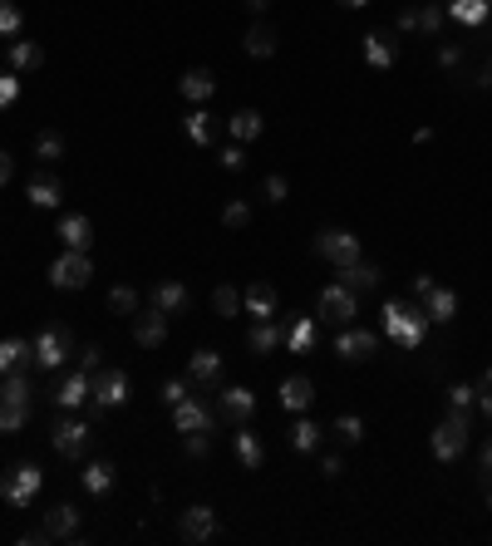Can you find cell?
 <instances>
[{
  "label": "cell",
  "instance_id": "52",
  "mask_svg": "<svg viewBox=\"0 0 492 546\" xmlns=\"http://www.w3.org/2000/svg\"><path fill=\"white\" fill-rule=\"evenodd\" d=\"M222 167H226V173H242V167H246V153H242V143H232V148H222Z\"/></svg>",
  "mask_w": 492,
  "mask_h": 546
},
{
  "label": "cell",
  "instance_id": "16",
  "mask_svg": "<svg viewBox=\"0 0 492 546\" xmlns=\"http://www.w3.org/2000/svg\"><path fill=\"white\" fill-rule=\"evenodd\" d=\"M59 241H65V251H89V241H94V222H89L84 212L59 217Z\"/></svg>",
  "mask_w": 492,
  "mask_h": 546
},
{
  "label": "cell",
  "instance_id": "9",
  "mask_svg": "<svg viewBox=\"0 0 492 546\" xmlns=\"http://www.w3.org/2000/svg\"><path fill=\"white\" fill-rule=\"evenodd\" d=\"M320 315H326L330 325H350L355 315H359V296H355L350 286H340V281H335V286L320 290Z\"/></svg>",
  "mask_w": 492,
  "mask_h": 546
},
{
  "label": "cell",
  "instance_id": "46",
  "mask_svg": "<svg viewBox=\"0 0 492 546\" xmlns=\"http://www.w3.org/2000/svg\"><path fill=\"white\" fill-rule=\"evenodd\" d=\"M443 15H448L443 5H418V30H424V35H443Z\"/></svg>",
  "mask_w": 492,
  "mask_h": 546
},
{
  "label": "cell",
  "instance_id": "18",
  "mask_svg": "<svg viewBox=\"0 0 492 546\" xmlns=\"http://www.w3.org/2000/svg\"><path fill=\"white\" fill-rule=\"evenodd\" d=\"M242 310L251 315V320H271L276 315V286L271 281H256L242 290Z\"/></svg>",
  "mask_w": 492,
  "mask_h": 546
},
{
  "label": "cell",
  "instance_id": "3",
  "mask_svg": "<svg viewBox=\"0 0 492 546\" xmlns=\"http://www.w3.org/2000/svg\"><path fill=\"white\" fill-rule=\"evenodd\" d=\"M467 429H473V414H453V409H448V419H443L434 429V439H428L438 463H458L463 448H467Z\"/></svg>",
  "mask_w": 492,
  "mask_h": 546
},
{
  "label": "cell",
  "instance_id": "61",
  "mask_svg": "<svg viewBox=\"0 0 492 546\" xmlns=\"http://www.w3.org/2000/svg\"><path fill=\"white\" fill-rule=\"evenodd\" d=\"M246 10H256V15H261V10H271V0H246Z\"/></svg>",
  "mask_w": 492,
  "mask_h": 546
},
{
  "label": "cell",
  "instance_id": "7",
  "mask_svg": "<svg viewBox=\"0 0 492 546\" xmlns=\"http://www.w3.org/2000/svg\"><path fill=\"white\" fill-rule=\"evenodd\" d=\"M89 281H94L89 251H65V257H55V266H50V286L55 290H84Z\"/></svg>",
  "mask_w": 492,
  "mask_h": 546
},
{
  "label": "cell",
  "instance_id": "43",
  "mask_svg": "<svg viewBox=\"0 0 492 546\" xmlns=\"http://www.w3.org/2000/svg\"><path fill=\"white\" fill-rule=\"evenodd\" d=\"M20 25H25V15H20V5H10V0H0V40H15Z\"/></svg>",
  "mask_w": 492,
  "mask_h": 546
},
{
  "label": "cell",
  "instance_id": "6",
  "mask_svg": "<svg viewBox=\"0 0 492 546\" xmlns=\"http://www.w3.org/2000/svg\"><path fill=\"white\" fill-rule=\"evenodd\" d=\"M316 251L326 257L330 266H355V261H365V251H359V237L355 232H345V227H326V232L316 237Z\"/></svg>",
  "mask_w": 492,
  "mask_h": 546
},
{
  "label": "cell",
  "instance_id": "2",
  "mask_svg": "<svg viewBox=\"0 0 492 546\" xmlns=\"http://www.w3.org/2000/svg\"><path fill=\"white\" fill-rule=\"evenodd\" d=\"M428 330V315L424 306H409V300H384V335L404 349H418Z\"/></svg>",
  "mask_w": 492,
  "mask_h": 546
},
{
  "label": "cell",
  "instance_id": "60",
  "mask_svg": "<svg viewBox=\"0 0 492 546\" xmlns=\"http://www.w3.org/2000/svg\"><path fill=\"white\" fill-rule=\"evenodd\" d=\"M10 173H15V163H10V153H0V182H10Z\"/></svg>",
  "mask_w": 492,
  "mask_h": 546
},
{
  "label": "cell",
  "instance_id": "31",
  "mask_svg": "<svg viewBox=\"0 0 492 546\" xmlns=\"http://www.w3.org/2000/svg\"><path fill=\"white\" fill-rule=\"evenodd\" d=\"M448 15L458 20V25H483L492 15V0H448Z\"/></svg>",
  "mask_w": 492,
  "mask_h": 546
},
{
  "label": "cell",
  "instance_id": "40",
  "mask_svg": "<svg viewBox=\"0 0 492 546\" xmlns=\"http://www.w3.org/2000/svg\"><path fill=\"white\" fill-rule=\"evenodd\" d=\"M35 157H40V163H59V157H65V138H59L55 128H45L40 138H35Z\"/></svg>",
  "mask_w": 492,
  "mask_h": 546
},
{
  "label": "cell",
  "instance_id": "64",
  "mask_svg": "<svg viewBox=\"0 0 492 546\" xmlns=\"http://www.w3.org/2000/svg\"><path fill=\"white\" fill-rule=\"evenodd\" d=\"M487 512H492V488H487Z\"/></svg>",
  "mask_w": 492,
  "mask_h": 546
},
{
  "label": "cell",
  "instance_id": "8",
  "mask_svg": "<svg viewBox=\"0 0 492 546\" xmlns=\"http://www.w3.org/2000/svg\"><path fill=\"white\" fill-rule=\"evenodd\" d=\"M40 482H45L40 468H35V463H20L15 472H5V478H0V497H5L10 507H30L35 492H40Z\"/></svg>",
  "mask_w": 492,
  "mask_h": 546
},
{
  "label": "cell",
  "instance_id": "25",
  "mask_svg": "<svg viewBox=\"0 0 492 546\" xmlns=\"http://www.w3.org/2000/svg\"><path fill=\"white\" fill-rule=\"evenodd\" d=\"M424 315H428V320H438V325H448L453 315H458V296H453L448 286H434L424 296Z\"/></svg>",
  "mask_w": 492,
  "mask_h": 546
},
{
  "label": "cell",
  "instance_id": "35",
  "mask_svg": "<svg viewBox=\"0 0 492 546\" xmlns=\"http://www.w3.org/2000/svg\"><path fill=\"white\" fill-rule=\"evenodd\" d=\"M187 138L197 143V148H207L212 138H217V124H212L207 108H197V114H187Z\"/></svg>",
  "mask_w": 492,
  "mask_h": 546
},
{
  "label": "cell",
  "instance_id": "36",
  "mask_svg": "<svg viewBox=\"0 0 492 546\" xmlns=\"http://www.w3.org/2000/svg\"><path fill=\"white\" fill-rule=\"evenodd\" d=\"M310 345H316V320H306V315H301V320L286 330V349H291V355H306Z\"/></svg>",
  "mask_w": 492,
  "mask_h": 546
},
{
  "label": "cell",
  "instance_id": "13",
  "mask_svg": "<svg viewBox=\"0 0 492 546\" xmlns=\"http://www.w3.org/2000/svg\"><path fill=\"white\" fill-rule=\"evenodd\" d=\"M276 399H281L286 414H306V409L316 404V384H310L306 374H291V379H281V394Z\"/></svg>",
  "mask_w": 492,
  "mask_h": 546
},
{
  "label": "cell",
  "instance_id": "30",
  "mask_svg": "<svg viewBox=\"0 0 492 546\" xmlns=\"http://www.w3.org/2000/svg\"><path fill=\"white\" fill-rule=\"evenodd\" d=\"M84 488H89L94 497H104V492H109L114 488V463H109V458H89V468H84Z\"/></svg>",
  "mask_w": 492,
  "mask_h": 546
},
{
  "label": "cell",
  "instance_id": "41",
  "mask_svg": "<svg viewBox=\"0 0 492 546\" xmlns=\"http://www.w3.org/2000/svg\"><path fill=\"white\" fill-rule=\"evenodd\" d=\"M25 419H30L25 404H10V399H0V433H20V429H25Z\"/></svg>",
  "mask_w": 492,
  "mask_h": 546
},
{
  "label": "cell",
  "instance_id": "5",
  "mask_svg": "<svg viewBox=\"0 0 492 546\" xmlns=\"http://www.w3.org/2000/svg\"><path fill=\"white\" fill-rule=\"evenodd\" d=\"M50 443H55L59 458H84V453H89V443H94L89 419H55L50 423Z\"/></svg>",
  "mask_w": 492,
  "mask_h": 546
},
{
  "label": "cell",
  "instance_id": "21",
  "mask_svg": "<svg viewBox=\"0 0 492 546\" xmlns=\"http://www.w3.org/2000/svg\"><path fill=\"white\" fill-rule=\"evenodd\" d=\"M153 306H158L163 315H183L192 306V290L183 281H163V286H153Z\"/></svg>",
  "mask_w": 492,
  "mask_h": 546
},
{
  "label": "cell",
  "instance_id": "10",
  "mask_svg": "<svg viewBox=\"0 0 492 546\" xmlns=\"http://www.w3.org/2000/svg\"><path fill=\"white\" fill-rule=\"evenodd\" d=\"M217 531H222V527H217V512H212V507H187V512L177 517V537L192 541V546L212 541Z\"/></svg>",
  "mask_w": 492,
  "mask_h": 546
},
{
  "label": "cell",
  "instance_id": "33",
  "mask_svg": "<svg viewBox=\"0 0 492 546\" xmlns=\"http://www.w3.org/2000/svg\"><path fill=\"white\" fill-rule=\"evenodd\" d=\"M365 59H369V65H375V69H394V40H389V35H365Z\"/></svg>",
  "mask_w": 492,
  "mask_h": 546
},
{
  "label": "cell",
  "instance_id": "55",
  "mask_svg": "<svg viewBox=\"0 0 492 546\" xmlns=\"http://www.w3.org/2000/svg\"><path fill=\"white\" fill-rule=\"evenodd\" d=\"M320 472H326V478H340V472H345V458H340V453H326V458H320Z\"/></svg>",
  "mask_w": 492,
  "mask_h": 546
},
{
  "label": "cell",
  "instance_id": "58",
  "mask_svg": "<svg viewBox=\"0 0 492 546\" xmlns=\"http://www.w3.org/2000/svg\"><path fill=\"white\" fill-rule=\"evenodd\" d=\"M477 468H483V472H487V478H492V439L483 443V458H477Z\"/></svg>",
  "mask_w": 492,
  "mask_h": 546
},
{
  "label": "cell",
  "instance_id": "29",
  "mask_svg": "<svg viewBox=\"0 0 492 546\" xmlns=\"http://www.w3.org/2000/svg\"><path fill=\"white\" fill-rule=\"evenodd\" d=\"M242 45H246L251 59H271L276 55V30L266 25V20H256V25H246V40Z\"/></svg>",
  "mask_w": 492,
  "mask_h": 546
},
{
  "label": "cell",
  "instance_id": "63",
  "mask_svg": "<svg viewBox=\"0 0 492 546\" xmlns=\"http://www.w3.org/2000/svg\"><path fill=\"white\" fill-rule=\"evenodd\" d=\"M340 5H350V10H359V5H369V0H340Z\"/></svg>",
  "mask_w": 492,
  "mask_h": 546
},
{
  "label": "cell",
  "instance_id": "19",
  "mask_svg": "<svg viewBox=\"0 0 492 546\" xmlns=\"http://www.w3.org/2000/svg\"><path fill=\"white\" fill-rule=\"evenodd\" d=\"M281 345H286V330H281V325L251 320V330H246V349H251V355H271V349H281Z\"/></svg>",
  "mask_w": 492,
  "mask_h": 546
},
{
  "label": "cell",
  "instance_id": "14",
  "mask_svg": "<svg viewBox=\"0 0 492 546\" xmlns=\"http://www.w3.org/2000/svg\"><path fill=\"white\" fill-rule=\"evenodd\" d=\"M375 345H379L375 330H355V325H345L340 339H335V355H340V359H369V355H375Z\"/></svg>",
  "mask_w": 492,
  "mask_h": 546
},
{
  "label": "cell",
  "instance_id": "44",
  "mask_svg": "<svg viewBox=\"0 0 492 546\" xmlns=\"http://www.w3.org/2000/svg\"><path fill=\"white\" fill-rule=\"evenodd\" d=\"M109 310H114V315H134V310H138V290H134V286H114V290H109Z\"/></svg>",
  "mask_w": 492,
  "mask_h": 546
},
{
  "label": "cell",
  "instance_id": "59",
  "mask_svg": "<svg viewBox=\"0 0 492 546\" xmlns=\"http://www.w3.org/2000/svg\"><path fill=\"white\" fill-rule=\"evenodd\" d=\"M477 409H483V414L492 419V389H477Z\"/></svg>",
  "mask_w": 492,
  "mask_h": 546
},
{
  "label": "cell",
  "instance_id": "48",
  "mask_svg": "<svg viewBox=\"0 0 492 546\" xmlns=\"http://www.w3.org/2000/svg\"><path fill=\"white\" fill-rule=\"evenodd\" d=\"M187 394H192L187 374H183V379H167V384H163V404H167V409H173V404H183Z\"/></svg>",
  "mask_w": 492,
  "mask_h": 546
},
{
  "label": "cell",
  "instance_id": "17",
  "mask_svg": "<svg viewBox=\"0 0 492 546\" xmlns=\"http://www.w3.org/2000/svg\"><path fill=\"white\" fill-rule=\"evenodd\" d=\"M173 423L177 433H197V429H217V419L207 414V404H197V399H183V404H173Z\"/></svg>",
  "mask_w": 492,
  "mask_h": 546
},
{
  "label": "cell",
  "instance_id": "50",
  "mask_svg": "<svg viewBox=\"0 0 492 546\" xmlns=\"http://www.w3.org/2000/svg\"><path fill=\"white\" fill-rule=\"evenodd\" d=\"M286 197H291V182H286L281 173H271V177H266V202H276V207H281Z\"/></svg>",
  "mask_w": 492,
  "mask_h": 546
},
{
  "label": "cell",
  "instance_id": "37",
  "mask_svg": "<svg viewBox=\"0 0 492 546\" xmlns=\"http://www.w3.org/2000/svg\"><path fill=\"white\" fill-rule=\"evenodd\" d=\"M320 433H326V429H320V423L301 419V423H296V429H291V448H296V453H316V448H320Z\"/></svg>",
  "mask_w": 492,
  "mask_h": 546
},
{
  "label": "cell",
  "instance_id": "1",
  "mask_svg": "<svg viewBox=\"0 0 492 546\" xmlns=\"http://www.w3.org/2000/svg\"><path fill=\"white\" fill-rule=\"evenodd\" d=\"M128 394H134V384H128L124 369H94L89 374V419L104 423L114 409L128 404Z\"/></svg>",
  "mask_w": 492,
  "mask_h": 546
},
{
  "label": "cell",
  "instance_id": "22",
  "mask_svg": "<svg viewBox=\"0 0 492 546\" xmlns=\"http://www.w3.org/2000/svg\"><path fill=\"white\" fill-rule=\"evenodd\" d=\"M222 419L226 423H246L251 414H256V394H251V389H222Z\"/></svg>",
  "mask_w": 492,
  "mask_h": 546
},
{
  "label": "cell",
  "instance_id": "24",
  "mask_svg": "<svg viewBox=\"0 0 492 546\" xmlns=\"http://www.w3.org/2000/svg\"><path fill=\"white\" fill-rule=\"evenodd\" d=\"M340 286H350L355 296H369V290H379V266L375 261H355L340 271Z\"/></svg>",
  "mask_w": 492,
  "mask_h": 546
},
{
  "label": "cell",
  "instance_id": "57",
  "mask_svg": "<svg viewBox=\"0 0 492 546\" xmlns=\"http://www.w3.org/2000/svg\"><path fill=\"white\" fill-rule=\"evenodd\" d=\"M434 286H438V281H434V276H428V271H418V276H414V296H418V300H424V296H428V290H434Z\"/></svg>",
  "mask_w": 492,
  "mask_h": 546
},
{
  "label": "cell",
  "instance_id": "28",
  "mask_svg": "<svg viewBox=\"0 0 492 546\" xmlns=\"http://www.w3.org/2000/svg\"><path fill=\"white\" fill-rule=\"evenodd\" d=\"M45 65V50L35 40H10V69L15 75H30V69H40Z\"/></svg>",
  "mask_w": 492,
  "mask_h": 546
},
{
  "label": "cell",
  "instance_id": "56",
  "mask_svg": "<svg viewBox=\"0 0 492 546\" xmlns=\"http://www.w3.org/2000/svg\"><path fill=\"white\" fill-rule=\"evenodd\" d=\"M394 25H399V35H414V30H418V10H399V20H394Z\"/></svg>",
  "mask_w": 492,
  "mask_h": 546
},
{
  "label": "cell",
  "instance_id": "45",
  "mask_svg": "<svg viewBox=\"0 0 492 546\" xmlns=\"http://www.w3.org/2000/svg\"><path fill=\"white\" fill-rule=\"evenodd\" d=\"M335 439H340V443H359V439H365V419L340 414V419H335Z\"/></svg>",
  "mask_w": 492,
  "mask_h": 546
},
{
  "label": "cell",
  "instance_id": "47",
  "mask_svg": "<svg viewBox=\"0 0 492 546\" xmlns=\"http://www.w3.org/2000/svg\"><path fill=\"white\" fill-rule=\"evenodd\" d=\"M246 222H251L246 202H226V207H222V227H232V232H236V227H246Z\"/></svg>",
  "mask_w": 492,
  "mask_h": 546
},
{
  "label": "cell",
  "instance_id": "20",
  "mask_svg": "<svg viewBox=\"0 0 492 546\" xmlns=\"http://www.w3.org/2000/svg\"><path fill=\"white\" fill-rule=\"evenodd\" d=\"M232 448H236V458H242V468L246 472H256L261 463H266V448H261V439L246 429V423H236V433H232Z\"/></svg>",
  "mask_w": 492,
  "mask_h": 546
},
{
  "label": "cell",
  "instance_id": "54",
  "mask_svg": "<svg viewBox=\"0 0 492 546\" xmlns=\"http://www.w3.org/2000/svg\"><path fill=\"white\" fill-rule=\"evenodd\" d=\"M75 355H79V369L94 374V369H99V355H104V349H99V345H84V349H75Z\"/></svg>",
  "mask_w": 492,
  "mask_h": 546
},
{
  "label": "cell",
  "instance_id": "4",
  "mask_svg": "<svg viewBox=\"0 0 492 546\" xmlns=\"http://www.w3.org/2000/svg\"><path fill=\"white\" fill-rule=\"evenodd\" d=\"M69 355H75V335H69V325H45L40 339H35V364H40L45 374H55Z\"/></svg>",
  "mask_w": 492,
  "mask_h": 546
},
{
  "label": "cell",
  "instance_id": "39",
  "mask_svg": "<svg viewBox=\"0 0 492 546\" xmlns=\"http://www.w3.org/2000/svg\"><path fill=\"white\" fill-rule=\"evenodd\" d=\"M212 310H217L222 320L242 315V290H236V286H217V290H212Z\"/></svg>",
  "mask_w": 492,
  "mask_h": 546
},
{
  "label": "cell",
  "instance_id": "51",
  "mask_svg": "<svg viewBox=\"0 0 492 546\" xmlns=\"http://www.w3.org/2000/svg\"><path fill=\"white\" fill-rule=\"evenodd\" d=\"M20 99V79H15V69H10V75H0V108H10Z\"/></svg>",
  "mask_w": 492,
  "mask_h": 546
},
{
  "label": "cell",
  "instance_id": "26",
  "mask_svg": "<svg viewBox=\"0 0 492 546\" xmlns=\"http://www.w3.org/2000/svg\"><path fill=\"white\" fill-rule=\"evenodd\" d=\"M177 89H183V99H192V104H207L212 94H217V79H212V69H187Z\"/></svg>",
  "mask_w": 492,
  "mask_h": 546
},
{
  "label": "cell",
  "instance_id": "15",
  "mask_svg": "<svg viewBox=\"0 0 492 546\" xmlns=\"http://www.w3.org/2000/svg\"><path fill=\"white\" fill-rule=\"evenodd\" d=\"M45 537H50V541H79L84 521H79L75 507H55V512H45Z\"/></svg>",
  "mask_w": 492,
  "mask_h": 546
},
{
  "label": "cell",
  "instance_id": "53",
  "mask_svg": "<svg viewBox=\"0 0 492 546\" xmlns=\"http://www.w3.org/2000/svg\"><path fill=\"white\" fill-rule=\"evenodd\" d=\"M438 65H443V69H458V65H463V45H458V40H453V45H438Z\"/></svg>",
  "mask_w": 492,
  "mask_h": 546
},
{
  "label": "cell",
  "instance_id": "49",
  "mask_svg": "<svg viewBox=\"0 0 492 546\" xmlns=\"http://www.w3.org/2000/svg\"><path fill=\"white\" fill-rule=\"evenodd\" d=\"M207 453H212V429L187 433V458H207Z\"/></svg>",
  "mask_w": 492,
  "mask_h": 546
},
{
  "label": "cell",
  "instance_id": "23",
  "mask_svg": "<svg viewBox=\"0 0 492 546\" xmlns=\"http://www.w3.org/2000/svg\"><path fill=\"white\" fill-rule=\"evenodd\" d=\"M55 404H59V409H84V404H89V369H75V374H69V379L55 389Z\"/></svg>",
  "mask_w": 492,
  "mask_h": 546
},
{
  "label": "cell",
  "instance_id": "42",
  "mask_svg": "<svg viewBox=\"0 0 492 546\" xmlns=\"http://www.w3.org/2000/svg\"><path fill=\"white\" fill-rule=\"evenodd\" d=\"M448 409H453V414H473V409H477V389H473V384H448Z\"/></svg>",
  "mask_w": 492,
  "mask_h": 546
},
{
  "label": "cell",
  "instance_id": "12",
  "mask_svg": "<svg viewBox=\"0 0 492 546\" xmlns=\"http://www.w3.org/2000/svg\"><path fill=\"white\" fill-rule=\"evenodd\" d=\"M167 320H173V315H163L158 306L134 310V339H138L143 349H158L163 339H167Z\"/></svg>",
  "mask_w": 492,
  "mask_h": 546
},
{
  "label": "cell",
  "instance_id": "34",
  "mask_svg": "<svg viewBox=\"0 0 492 546\" xmlns=\"http://www.w3.org/2000/svg\"><path fill=\"white\" fill-rule=\"evenodd\" d=\"M226 128H232L236 143H251V138H261V114H256V108H242V114H232V124H226Z\"/></svg>",
  "mask_w": 492,
  "mask_h": 546
},
{
  "label": "cell",
  "instance_id": "32",
  "mask_svg": "<svg viewBox=\"0 0 492 546\" xmlns=\"http://www.w3.org/2000/svg\"><path fill=\"white\" fill-rule=\"evenodd\" d=\"M0 399H10V404H35V389H30V379H25V369H10L5 379H0Z\"/></svg>",
  "mask_w": 492,
  "mask_h": 546
},
{
  "label": "cell",
  "instance_id": "27",
  "mask_svg": "<svg viewBox=\"0 0 492 546\" xmlns=\"http://www.w3.org/2000/svg\"><path fill=\"white\" fill-rule=\"evenodd\" d=\"M25 364H35V345H25V339H0V374L10 369H25Z\"/></svg>",
  "mask_w": 492,
  "mask_h": 546
},
{
  "label": "cell",
  "instance_id": "62",
  "mask_svg": "<svg viewBox=\"0 0 492 546\" xmlns=\"http://www.w3.org/2000/svg\"><path fill=\"white\" fill-rule=\"evenodd\" d=\"M477 79H483V89H492V65H483V75H477Z\"/></svg>",
  "mask_w": 492,
  "mask_h": 546
},
{
  "label": "cell",
  "instance_id": "38",
  "mask_svg": "<svg viewBox=\"0 0 492 546\" xmlns=\"http://www.w3.org/2000/svg\"><path fill=\"white\" fill-rule=\"evenodd\" d=\"M59 197H65V192H59L55 177H35L30 182V207H59Z\"/></svg>",
  "mask_w": 492,
  "mask_h": 546
},
{
  "label": "cell",
  "instance_id": "11",
  "mask_svg": "<svg viewBox=\"0 0 492 546\" xmlns=\"http://www.w3.org/2000/svg\"><path fill=\"white\" fill-rule=\"evenodd\" d=\"M217 379H222V355H217V349H197V355L187 359V384H192V394L217 389Z\"/></svg>",
  "mask_w": 492,
  "mask_h": 546
}]
</instances>
